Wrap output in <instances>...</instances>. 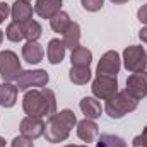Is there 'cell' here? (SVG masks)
Here are the masks:
<instances>
[{"label":"cell","mask_w":147,"mask_h":147,"mask_svg":"<svg viewBox=\"0 0 147 147\" xmlns=\"http://www.w3.org/2000/svg\"><path fill=\"white\" fill-rule=\"evenodd\" d=\"M22 108L28 116H51L57 113V99L51 89L39 87L28 91L22 99Z\"/></svg>","instance_id":"6da1fadb"},{"label":"cell","mask_w":147,"mask_h":147,"mask_svg":"<svg viewBox=\"0 0 147 147\" xmlns=\"http://www.w3.org/2000/svg\"><path fill=\"white\" fill-rule=\"evenodd\" d=\"M75 123H77V118H75L72 110H62L60 113L51 115L48 123H46V127H45L46 140L51 142V144L63 142L70 135Z\"/></svg>","instance_id":"7a4b0ae2"},{"label":"cell","mask_w":147,"mask_h":147,"mask_svg":"<svg viewBox=\"0 0 147 147\" xmlns=\"http://www.w3.org/2000/svg\"><path fill=\"white\" fill-rule=\"evenodd\" d=\"M139 106V101L135 98H132L127 91H121V92H116L113 98H110L106 101V113L108 116L118 120V118H123L125 115L132 113L134 110H137Z\"/></svg>","instance_id":"3957f363"},{"label":"cell","mask_w":147,"mask_h":147,"mask_svg":"<svg viewBox=\"0 0 147 147\" xmlns=\"http://www.w3.org/2000/svg\"><path fill=\"white\" fill-rule=\"evenodd\" d=\"M21 74L22 69H21L19 57L9 50L0 51V77L5 82H10V80H17Z\"/></svg>","instance_id":"277c9868"},{"label":"cell","mask_w":147,"mask_h":147,"mask_svg":"<svg viewBox=\"0 0 147 147\" xmlns=\"http://www.w3.org/2000/svg\"><path fill=\"white\" fill-rule=\"evenodd\" d=\"M123 65L130 72H144L147 67V53L144 46H128L123 51Z\"/></svg>","instance_id":"5b68a950"},{"label":"cell","mask_w":147,"mask_h":147,"mask_svg":"<svg viewBox=\"0 0 147 147\" xmlns=\"http://www.w3.org/2000/svg\"><path fill=\"white\" fill-rule=\"evenodd\" d=\"M91 89L96 98L108 101L118 92V80H116V77H111V75H98L94 79Z\"/></svg>","instance_id":"8992f818"},{"label":"cell","mask_w":147,"mask_h":147,"mask_svg":"<svg viewBox=\"0 0 147 147\" xmlns=\"http://www.w3.org/2000/svg\"><path fill=\"white\" fill-rule=\"evenodd\" d=\"M50 77L46 70H24L19 75L17 82V89L19 91H28L31 87H45L48 84Z\"/></svg>","instance_id":"52a82bcc"},{"label":"cell","mask_w":147,"mask_h":147,"mask_svg":"<svg viewBox=\"0 0 147 147\" xmlns=\"http://www.w3.org/2000/svg\"><path fill=\"white\" fill-rule=\"evenodd\" d=\"M132 98L137 101L147 96V74L144 72H135L127 79V89H125Z\"/></svg>","instance_id":"ba28073f"},{"label":"cell","mask_w":147,"mask_h":147,"mask_svg":"<svg viewBox=\"0 0 147 147\" xmlns=\"http://www.w3.org/2000/svg\"><path fill=\"white\" fill-rule=\"evenodd\" d=\"M120 67H121V60H120V55L116 51H106L99 63H98V75H111V77H116V74L120 72Z\"/></svg>","instance_id":"9c48e42d"},{"label":"cell","mask_w":147,"mask_h":147,"mask_svg":"<svg viewBox=\"0 0 147 147\" xmlns=\"http://www.w3.org/2000/svg\"><path fill=\"white\" fill-rule=\"evenodd\" d=\"M45 121L38 116H26L22 121H21V135L34 140L38 137L45 135Z\"/></svg>","instance_id":"30bf717a"},{"label":"cell","mask_w":147,"mask_h":147,"mask_svg":"<svg viewBox=\"0 0 147 147\" xmlns=\"http://www.w3.org/2000/svg\"><path fill=\"white\" fill-rule=\"evenodd\" d=\"M62 10V0H36L34 12L43 19H53Z\"/></svg>","instance_id":"8fae6325"},{"label":"cell","mask_w":147,"mask_h":147,"mask_svg":"<svg viewBox=\"0 0 147 147\" xmlns=\"http://www.w3.org/2000/svg\"><path fill=\"white\" fill-rule=\"evenodd\" d=\"M10 14H12L14 22L26 24V22H28V21H31V17H33V7L29 5V2H24V0H16V2L12 3Z\"/></svg>","instance_id":"7c38bea8"},{"label":"cell","mask_w":147,"mask_h":147,"mask_svg":"<svg viewBox=\"0 0 147 147\" xmlns=\"http://www.w3.org/2000/svg\"><path fill=\"white\" fill-rule=\"evenodd\" d=\"M98 134H99V128L94 123V120L86 118V120H82V121L77 123V135H79L80 140H84L87 144L89 142H94L96 137H98Z\"/></svg>","instance_id":"4fadbf2b"},{"label":"cell","mask_w":147,"mask_h":147,"mask_svg":"<svg viewBox=\"0 0 147 147\" xmlns=\"http://www.w3.org/2000/svg\"><path fill=\"white\" fill-rule=\"evenodd\" d=\"M65 50H67V48H65V45H63V39H58V38L51 39V41L48 43V50H46L48 62L53 63V65L60 63V62L63 60V57H65Z\"/></svg>","instance_id":"5bb4252c"},{"label":"cell","mask_w":147,"mask_h":147,"mask_svg":"<svg viewBox=\"0 0 147 147\" xmlns=\"http://www.w3.org/2000/svg\"><path fill=\"white\" fill-rule=\"evenodd\" d=\"M17 86H12L10 82L0 84V105L3 108H12L17 101Z\"/></svg>","instance_id":"9a60e30c"},{"label":"cell","mask_w":147,"mask_h":147,"mask_svg":"<svg viewBox=\"0 0 147 147\" xmlns=\"http://www.w3.org/2000/svg\"><path fill=\"white\" fill-rule=\"evenodd\" d=\"M22 58L28 63H39L43 60V48L38 41H28L22 46Z\"/></svg>","instance_id":"2e32d148"},{"label":"cell","mask_w":147,"mask_h":147,"mask_svg":"<svg viewBox=\"0 0 147 147\" xmlns=\"http://www.w3.org/2000/svg\"><path fill=\"white\" fill-rule=\"evenodd\" d=\"M63 45L69 50H75L77 46H80V26L77 22H70V26L63 33Z\"/></svg>","instance_id":"e0dca14e"},{"label":"cell","mask_w":147,"mask_h":147,"mask_svg":"<svg viewBox=\"0 0 147 147\" xmlns=\"http://www.w3.org/2000/svg\"><path fill=\"white\" fill-rule=\"evenodd\" d=\"M91 60H92V53L87 48L77 46L75 50H72V55H70L72 67H89Z\"/></svg>","instance_id":"ac0fdd59"},{"label":"cell","mask_w":147,"mask_h":147,"mask_svg":"<svg viewBox=\"0 0 147 147\" xmlns=\"http://www.w3.org/2000/svg\"><path fill=\"white\" fill-rule=\"evenodd\" d=\"M80 111L86 115V118H89V120H96V118H99L101 116V105H99V101H96L94 98H84L82 101H80Z\"/></svg>","instance_id":"d6986e66"},{"label":"cell","mask_w":147,"mask_h":147,"mask_svg":"<svg viewBox=\"0 0 147 147\" xmlns=\"http://www.w3.org/2000/svg\"><path fill=\"white\" fill-rule=\"evenodd\" d=\"M69 79L77 86H84L91 80V70L89 67H72L69 72Z\"/></svg>","instance_id":"ffe728a7"},{"label":"cell","mask_w":147,"mask_h":147,"mask_svg":"<svg viewBox=\"0 0 147 147\" xmlns=\"http://www.w3.org/2000/svg\"><path fill=\"white\" fill-rule=\"evenodd\" d=\"M70 17H69V14L67 12H63V10H60L53 19H50V24H51V29L55 31V33H60V34H63L65 31H67V28L70 26Z\"/></svg>","instance_id":"44dd1931"},{"label":"cell","mask_w":147,"mask_h":147,"mask_svg":"<svg viewBox=\"0 0 147 147\" xmlns=\"http://www.w3.org/2000/svg\"><path fill=\"white\" fill-rule=\"evenodd\" d=\"M96 147H127L125 140L118 135H113V134H103L99 135Z\"/></svg>","instance_id":"7402d4cb"},{"label":"cell","mask_w":147,"mask_h":147,"mask_svg":"<svg viewBox=\"0 0 147 147\" xmlns=\"http://www.w3.org/2000/svg\"><path fill=\"white\" fill-rule=\"evenodd\" d=\"M5 36L7 39L14 41V43H19L26 38V33H24V24L21 22H10L7 26V31H5Z\"/></svg>","instance_id":"603a6c76"},{"label":"cell","mask_w":147,"mask_h":147,"mask_svg":"<svg viewBox=\"0 0 147 147\" xmlns=\"http://www.w3.org/2000/svg\"><path fill=\"white\" fill-rule=\"evenodd\" d=\"M24 33H26V39L28 41H38V38L41 36V26L36 21H28L24 24Z\"/></svg>","instance_id":"cb8c5ba5"},{"label":"cell","mask_w":147,"mask_h":147,"mask_svg":"<svg viewBox=\"0 0 147 147\" xmlns=\"http://www.w3.org/2000/svg\"><path fill=\"white\" fill-rule=\"evenodd\" d=\"M82 7L89 12H96V10H101L103 9V3L105 0H80Z\"/></svg>","instance_id":"d4e9b609"},{"label":"cell","mask_w":147,"mask_h":147,"mask_svg":"<svg viewBox=\"0 0 147 147\" xmlns=\"http://www.w3.org/2000/svg\"><path fill=\"white\" fill-rule=\"evenodd\" d=\"M10 147H34V146H33V140H31V139L21 135V137H16V139L12 140V146Z\"/></svg>","instance_id":"484cf974"},{"label":"cell","mask_w":147,"mask_h":147,"mask_svg":"<svg viewBox=\"0 0 147 147\" xmlns=\"http://www.w3.org/2000/svg\"><path fill=\"white\" fill-rule=\"evenodd\" d=\"M9 14H10V7L7 5V3H3V2H0V24L9 17Z\"/></svg>","instance_id":"4316f807"},{"label":"cell","mask_w":147,"mask_h":147,"mask_svg":"<svg viewBox=\"0 0 147 147\" xmlns=\"http://www.w3.org/2000/svg\"><path fill=\"white\" fill-rule=\"evenodd\" d=\"M137 19H139L142 24H147V3L139 9V12H137Z\"/></svg>","instance_id":"83f0119b"},{"label":"cell","mask_w":147,"mask_h":147,"mask_svg":"<svg viewBox=\"0 0 147 147\" xmlns=\"http://www.w3.org/2000/svg\"><path fill=\"white\" fill-rule=\"evenodd\" d=\"M132 147H147V140L142 137V135H137L132 142Z\"/></svg>","instance_id":"f1b7e54d"},{"label":"cell","mask_w":147,"mask_h":147,"mask_svg":"<svg viewBox=\"0 0 147 147\" xmlns=\"http://www.w3.org/2000/svg\"><path fill=\"white\" fill-rule=\"evenodd\" d=\"M139 38H140L144 43H147V28H142V29L139 31Z\"/></svg>","instance_id":"f546056e"},{"label":"cell","mask_w":147,"mask_h":147,"mask_svg":"<svg viewBox=\"0 0 147 147\" xmlns=\"http://www.w3.org/2000/svg\"><path fill=\"white\" fill-rule=\"evenodd\" d=\"M113 3H125V2H128V0H111Z\"/></svg>","instance_id":"4dcf8cb0"},{"label":"cell","mask_w":147,"mask_h":147,"mask_svg":"<svg viewBox=\"0 0 147 147\" xmlns=\"http://www.w3.org/2000/svg\"><path fill=\"white\" fill-rule=\"evenodd\" d=\"M142 137H144V139L147 140V127L144 128V130H142Z\"/></svg>","instance_id":"1f68e13d"},{"label":"cell","mask_w":147,"mask_h":147,"mask_svg":"<svg viewBox=\"0 0 147 147\" xmlns=\"http://www.w3.org/2000/svg\"><path fill=\"white\" fill-rule=\"evenodd\" d=\"M0 147H5V139L0 137Z\"/></svg>","instance_id":"d6a6232c"},{"label":"cell","mask_w":147,"mask_h":147,"mask_svg":"<svg viewBox=\"0 0 147 147\" xmlns=\"http://www.w3.org/2000/svg\"><path fill=\"white\" fill-rule=\"evenodd\" d=\"M2 41H3V31H0V45H2Z\"/></svg>","instance_id":"836d02e7"},{"label":"cell","mask_w":147,"mask_h":147,"mask_svg":"<svg viewBox=\"0 0 147 147\" xmlns=\"http://www.w3.org/2000/svg\"><path fill=\"white\" fill-rule=\"evenodd\" d=\"M65 147H87V146H65Z\"/></svg>","instance_id":"e575fe53"},{"label":"cell","mask_w":147,"mask_h":147,"mask_svg":"<svg viewBox=\"0 0 147 147\" xmlns=\"http://www.w3.org/2000/svg\"><path fill=\"white\" fill-rule=\"evenodd\" d=\"M24 2H29V0H24Z\"/></svg>","instance_id":"d590c367"}]
</instances>
